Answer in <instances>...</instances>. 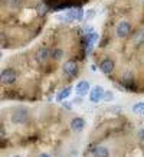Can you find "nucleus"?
Returning <instances> with one entry per match:
<instances>
[{"label": "nucleus", "mask_w": 144, "mask_h": 157, "mask_svg": "<svg viewBox=\"0 0 144 157\" xmlns=\"http://www.w3.org/2000/svg\"><path fill=\"white\" fill-rule=\"evenodd\" d=\"M131 111H133L135 115H144V101L135 102V104L131 107Z\"/></svg>", "instance_id": "obj_14"}, {"label": "nucleus", "mask_w": 144, "mask_h": 157, "mask_svg": "<svg viewBox=\"0 0 144 157\" xmlns=\"http://www.w3.org/2000/svg\"><path fill=\"white\" fill-rule=\"evenodd\" d=\"M133 43L134 45H141L144 43V28H140L133 36Z\"/></svg>", "instance_id": "obj_13"}, {"label": "nucleus", "mask_w": 144, "mask_h": 157, "mask_svg": "<svg viewBox=\"0 0 144 157\" xmlns=\"http://www.w3.org/2000/svg\"><path fill=\"white\" fill-rule=\"evenodd\" d=\"M10 120L13 124H26L29 121V111L23 107L14 108L12 115H10Z\"/></svg>", "instance_id": "obj_1"}, {"label": "nucleus", "mask_w": 144, "mask_h": 157, "mask_svg": "<svg viewBox=\"0 0 144 157\" xmlns=\"http://www.w3.org/2000/svg\"><path fill=\"white\" fill-rule=\"evenodd\" d=\"M104 94H105V91L101 85L92 86L89 91V101L94 104H98L100 101H104Z\"/></svg>", "instance_id": "obj_4"}, {"label": "nucleus", "mask_w": 144, "mask_h": 157, "mask_svg": "<svg viewBox=\"0 0 144 157\" xmlns=\"http://www.w3.org/2000/svg\"><path fill=\"white\" fill-rule=\"evenodd\" d=\"M137 138H138V141L144 143V128L138 130V133H137Z\"/></svg>", "instance_id": "obj_19"}, {"label": "nucleus", "mask_w": 144, "mask_h": 157, "mask_svg": "<svg viewBox=\"0 0 144 157\" xmlns=\"http://www.w3.org/2000/svg\"><path fill=\"white\" fill-rule=\"evenodd\" d=\"M81 102H82V97H79V98H77L74 101V104H81Z\"/></svg>", "instance_id": "obj_22"}, {"label": "nucleus", "mask_w": 144, "mask_h": 157, "mask_svg": "<svg viewBox=\"0 0 144 157\" xmlns=\"http://www.w3.org/2000/svg\"><path fill=\"white\" fill-rule=\"evenodd\" d=\"M71 92H72V86H65V88H62V90L56 94V101L58 102L66 101L68 98H69V95H71Z\"/></svg>", "instance_id": "obj_11"}, {"label": "nucleus", "mask_w": 144, "mask_h": 157, "mask_svg": "<svg viewBox=\"0 0 144 157\" xmlns=\"http://www.w3.org/2000/svg\"><path fill=\"white\" fill-rule=\"evenodd\" d=\"M131 33V25L128 22H120V23L117 25V29H115V35H117V38H127L128 35Z\"/></svg>", "instance_id": "obj_6"}, {"label": "nucleus", "mask_w": 144, "mask_h": 157, "mask_svg": "<svg viewBox=\"0 0 144 157\" xmlns=\"http://www.w3.org/2000/svg\"><path fill=\"white\" fill-rule=\"evenodd\" d=\"M38 157H52V156L48 154V153H40V154H38Z\"/></svg>", "instance_id": "obj_21"}, {"label": "nucleus", "mask_w": 144, "mask_h": 157, "mask_svg": "<svg viewBox=\"0 0 144 157\" xmlns=\"http://www.w3.org/2000/svg\"><path fill=\"white\" fill-rule=\"evenodd\" d=\"M43 2H45V3H55L56 0H43Z\"/></svg>", "instance_id": "obj_23"}, {"label": "nucleus", "mask_w": 144, "mask_h": 157, "mask_svg": "<svg viewBox=\"0 0 144 157\" xmlns=\"http://www.w3.org/2000/svg\"><path fill=\"white\" fill-rule=\"evenodd\" d=\"M121 84H123V88H125L127 91H135L134 72L133 71L123 72V75H121Z\"/></svg>", "instance_id": "obj_3"}, {"label": "nucleus", "mask_w": 144, "mask_h": 157, "mask_svg": "<svg viewBox=\"0 0 144 157\" xmlns=\"http://www.w3.org/2000/svg\"><path fill=\"white\" fill-rule=\"evenodd\" d=\"M13 157H22V156H19V154H16V156H13Z\"/></svg>", "instance_id": "obj_24"}, {"label": "nucleus", "mask_w": 144, "mask_h": 157, "mask_svg": "<svg viewBox=\"0 0 144 157\" xmlns=\"http://www.w3.org/2000/svg\"><path fill=\"white\" fill-rule=\"evenodd\" d=\"M89 91H91V85L88 81H79L75 85V94L78 97H85L86 94H89Z\"/></svg>", "instance_id": "obj_7"}, {"label": "nucleus", "mask_w": 144, "mask_h": 157, "mask_svg": "<svg viewBox=\"0 0 144 157\" xmlns=\"http://www.w3.org/2000/svg\"><path fill=\"white\" fill-rule=\"evenodd\" d=\"M91 154L94 157H110V150L105 146H95L91 150Z\"/></svg>", "instance_id": "obj_9"}, {"label": "nucleus", "mask_w": 144, "mask_h": 157, "mask_svg": "<svg viewBox=\"0 0 144 157\" xmlns=\"http://www.w3.org/2000/svg\"><path fill=\"white\" fill-rule=\"evenodd\" d=\"M49 56H51V51H49L48 48H40L36 51V53H35V58H36L38 62H45Z\"/></svg>", "instance_id": "obj_12"}, {"label": "nucleus", "mask_w": 144, "mask_h": 157, "mask_svg": "<svg viewBox=\"0 0 144 157\" xmlns=\"http://www.w3.org/2000/svg\"><path fill=\"white\" fill-rule=\"evenodd\" d=\"M51 58H52V61H61L63 58V51L59 48H55L51 51Z\"/></svg>", "instance_id": "obj_15"}, {"label": "nucleus", "mask_w": 144, "mask_h": 157, "mask_svg": "<svg viewBox=\"0 0 144 157\" xmlns=\"http://www.w3.org/2000/svg\"><path fill=\"white\" fill-rule=\"evenodd\" d=\"M94 16H95V10H94V9L86 10V13H85V19H86V20L94 19Z\"/></svg>", "instance_id": "obj_18"}, {"label": "nucleus", "mask_w": 144, "mask_h": 157, "mask_svg": "<svg viewBox=\"0 0 144 157\" xmlns=\"http://www.w3.org/2000/svg\"><path fill=\"white\" fill-rule=\"evenodd\" d=\"M48 12V6H46V3H40V6L38 7V13L39 14H45Z\"/></svg>", "instance_id": "obj_16"}, {"label": "nucleus", "mask_w": 144, "mask_h": 157, "mask_svg": "<svg viewBox=\"0 0 144 157\" xmlns=\"http://www.w3.org/2000/svg\"><path fill=\"white\" fill-rule=\"evenodd\" d=\"M17 79V72L12 69V68H6L2 71L0 74V82L3 84V85H10V84H13L14 81Z\"/></svg>", "instance_id": "obj_2"}, {"label": "nucleus", "mask_w": 144, "mask_h": 157, "mask_svg": "<svg viewBox=\"0 0 144 157\" xmlns=\"http://www.w3.org/2000/svg\"><path fill=\"white\" fill-rule=\"evenodd\" d=\"M62 105H63V107H65L66 109H72V104H71V102H66V101H63Z\"/></svg>", "instance_id": "obj_20"}, {"label": "nucleus", "mask_w": 144, "mask_h": 157, "mask_svg": "<svg viewBox=\"0 0 144 157\" xmlns=\"http://www.w3.org/2000/svg\"><path fill=\"white\" fill-rule=\"evenodd\" d=\"M62 71L63 74L69 78H74V76L78 75V63L75 61H66L63 63L62 67Z\"/></svg>", "instance_id": "obj_5"}, {"label": "nucleus", "mask_w": 144, "mask_h": 157, "mask_svg": "<svg viewBox=\"0 0 144 157\" xmlns=\"http://www.w3.org/2000/svg\"><path fill=\"white\" fill-rule=\"evenodd\" d=\"M114 100V94L111 92V91H105V94H104V101L107 102H110V101Z\"/></svg>", "instance_id": "obj_17"}, {"label": "nucleus", "mask_w": 144, "mask_h": 157, "mask_svg": "<svg viewBox=\"0 0 144 157\" xmlns=\"http://www.w3.org/2000/svg\"><path fill=\"white\" fill-rule=\"evenodd\" d=\"M84 128H85V120L82 118V117H75V118H72L71 130H74V131H82Z\"/></svg>", "instance_id": "obj_10"}, {"label": "nucleus", "mask_w": 144, "mask_h": 157, "mask_svg": "<svg viewBox=\"0 0 144 157\" xmlns=\"http://www.w3.org/2000/svg\"><path fill=\"white\" fill-rule=\"evenodd\" d=\"M100 69L102 74H105V75H110L111 72L114 71V61L110 59V58H105L104 61L100 63Z\"/></svg>", "instance_id": "obj_8"}]
</instances>
